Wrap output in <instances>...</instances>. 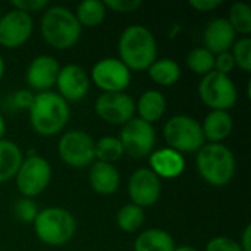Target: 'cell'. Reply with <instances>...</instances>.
I'll return each mask as SVG.
<instances>
[{"instance_id":"cell-1","label":"cell","mask_w":251,"mask_h":251,"mask_svg":"<svg viewBox=\"0 0 251 251\" xmlns=\"http://www.w3.org/2000/svg\"><path fill=\"white\" fill-rule=\"evenodd\" d=\"M28 112L32 129L43 137H51L62 132L71 118L68 101L54 91L34 94Z\"/></svg>"},{"instance_id":"cell-2","label":"cell","mask_w":251,"mask_h":251,"mask_svg":"<svg viewBox=\"0 0 251 251\" xmlns=\"http://www.w3.org/2000/svg\"><path fill=\"white\" fill-rule=\"evenodd\" d=\"M119 60L129 71H146L157 59V41L143 25L125 28L118 41Z\"/></svg>"},{"instance_id":"cell-3","label":"cell","mask_w":251,"mask_h":251,"mask_svg":"<svg viewBox=\"0 0 251 251\" xmlns=\"http://www.w3.org/2000/svg\"><path fill=\"white\" fill-rule=\"evenodd\" d=\"M41 35L49 46L57 50L74 47L81 37V25L75 13L65 6H49L41 18Z\"/></svg>"},{"instance_id":"cell-4","label":"cell","mask_w":251,"mask_h":251,"mask_svg":"<svg viewBox=\"0 0 251 251\" xmlns=\"http://www.w3.org/2000/svg\"><path fill=\"white\" fill-rule=\"evenodd\" d=\"M197 171L203 181L213 187L228 185L235 175V156L222 143H207L197 151Z\"/></svg>"},{"instance_id":"cell-5","label":"cell","mask_w":251,"mask_h":251,"mask_svg":"<svg viewBox=\"0 0 251 251\" xmlns=\"http://www.w3.org/2000/svg\"><path fill=\"white\" fill-rule=\"evenodd\" d=\"M32 225L37 238L50 247H59L69 243L76 232L74 215L57 206L40 210Z\"/></svg>"},{"instance_id":"cell-6","label":"cell","mask_w":251,"mask_h":251,"mask_svg":"<svg viewBox=\"0 0 251 251\" xmlns=\"http://www.w3.org/2000/svg\"><path fill=\"white\" fill-rule=\"evenodd\" d=\"M163 138L169 149L184 154L197 153L206 143L201 124L188 115H175L163 126Z\"/></svg>"},{"instance_id":"cell-7","label":"cell","mask_w":251,"mask_h":251,"mask_svg":"<svg viewBox=\"0 0 251 251\" xmlns=\"http://www.w3.org/2000/svg\"><path fill=\"white\" fill-rule=\"evenodd\" d=\"M199 96L201 101L212 110L228 112L235 106L238 91L229 75L213 71L201 78L199 84Z\"/></svg>"},{"instance_id":"cell-8","label":"cell","mask_w":251,"mask_h":251,"mask_svg":"<svg viewBox=\"0 0 251 251\" xmlns=\"http://www.w3.org/2000/svg\"><path fill=\"white\" fill-rule=\"evenodd\" d=\"M15 179L19 193L26 199H34L49 187L51 181V166L43 156L31 154L22 160Z\"/></svg>"},{"instance_id":"cell-9","label":"cell","mask_w":251,"mask_h":251,"mask_svg":"<svg viewBox=\"0 0 251 251\" xmlns=\"http://www.w3.org/2000/svg\"><path fill=\"white\" fill-rule=\"evenodd\" d=\"M118 138L122 144L124 153L134 159L147 157L154 151L156 131L151 124H147L140 118H132L122 125Z\"/></svg>"},{"instance_id":"cell-10","label":"cell","mask_w":251,"mask_h":251,"mask_svg":"<svg viewBox=\"0 0 251 251\" xmlns=\"http://www.w3.org/2000/svg\"><path fill=\"white\" fill-rule=\"evenodd\" d=\"M94 140L90 134L81 129H72L65 132L57 143L59 157L71 168H85L93 165L94 157Z\"/></svg>"},{"instance_id":"cell-11","label":"cell","mask_w":251,"mask_h":251,"mask_svg":"<svg viewBox=\"0 0 251 251\" xmlns=\"http://www.w3.org/2000/svg\"><path fill=\"white\" fill-rule=\"evenodd\" d=\"M90 81L103 93H124L131 82V71L118 57H104L93 66Z\"/></svg>"},{"instance_id":"cell-12","label":"cell","mask_w":251,"mask_h":251,"mask_svg":"<svg viewBox=\"0 0 251 251\" xmlns=\"http://www.w3.org/2000/svg\"><path fill=\"white\" fill-rule=\"evenodd\" d=\"M97 116L112 125H125L135 115V101L126 93H101L94 103Z\"/></svg>"},{"instance_id":"cell-13","label":"cell","mask_w":251,"mask_h":251,"mask_svg":"<svg viewBox=\"0 0 251 251\" xmlns=\"http://www.w3.org/2000/svg\"><path fill=\"white\" fill-rule=\"evenodd\" d=\"M162 194V181L150 168L137 169L128 179V196L132 204L150 207L156 204Z\"/></svg>"},{"instance_id":"cell-14","label":"cell","mask_w":251,"mask_h":251,"mask_svg":"<svg viewBox=\"0 0 251 251\" xmlns=\"http://www.w3.org/2000/svg\"><path fill=\"white\" fill-rule=\"evenodd\" d=\"M34 31L31 15L12 9L0 18V46L6 49H18L24 46Z\"/></svg>"},{"instance_id":"cell-15","label":"cell","mask_w":251,"mask_h":251,"mask_svg":"<svg viewBox=\"0 0 251 251\" xmlns=\"http://www.w3.org/2000/svg\"><path fill=\"white\" fill-rule=\"evenodd\" d=\"M90 75L82 66L76 63L62 66L56 79L57 94L65 101L82 100L90 91Z\"/></svg>"},{"instance_id":"cell-16","label":"cell","mask_w":251,"mask_h":251,"mask_svg":"<svg viewBox=\"0 0 251 251\" xmlns=\"http://www.w3.org/2000/svg\"><path fill=\"white\" fill-rule=\"evenodd\" d=\"M60 71L59 62L50 54H40L31 60L26 68V82L32 90L38 93L50 91L56 85L57 74Z\"/></svg>"},{"instance_id":"cell-17","label":"cell","mask_w":251,"mask_h":251,"mask_svg":"<svg viewBox=\"0 0 251 251\" xmlns=\"http://www.w3.org/2000/svg\"><path fill=\"white\" fill-rule=\"evenodd\" d=\"M235 31L226 18H215L212 19L203 32L204 47L212 51L215 56L229 51V49L235 43Z\"/></svg>"},{"instance_id":"cell-18","label":"cell","mask_w":251,"mask_h":251,"mask_svg":"<svg viewBox=\"0 0 251 251\" xmlns=\"http://www.w3.org/2000/svg\"><path fill=\"white\" fill-rule=\"evenodd\" d=\"M150 169L162 179H174L181 176V174L185 169V159L184 154L163 147L159 150H154L149 156Z\"/></svg>"},{"instance_id":"cell-19","label":"cell","mask_w":251,"mask_h":251,"mask_svg":"<svg viewBox=\"0 0 251 251\" xmlns=\"http://www.w3.org/2000/svg\"><path fill=\"white\" fill-rule=\"evenodd\" d=\"M88 181L93 191L101 196H110L118 191L121 185V175L115 165L96 162L91 165Z\"/></svg>"},{"instance_id":"cell-20","label":"cell","mask_w":251,"mask_h":251,"mask_svg":"<svg viewBox=\"0 0 251 251\" xmlns=\"http://www.w3.org/2000/svg\"><path fill=\"white\" fill-rule=\"evenodd\" d=\"M201 129L204 140L209 143H222L231 135L234 129L232 116L225 110H212L206 115L201 124Z\"/></svg>"},{"instance_id":"cell-21","label":"cell","mask_w":251,"mask_h":251,"mask_svg":"<svg viewBox=\"0 0 251 251\" xmlns=\"http://www.w3.org/2000/svg\"><path fill=\"white\" fill-rule=\"evenodd\" d=\"M135 112H138L140 119L153 125V122H157L165 115L166 99L157 90H147L135 103Z\"/></svg>"},{"instance_id":"cell-22","label":"cell","mask_w":251,"mask_h":251,"mask_svg":"<svg viewBox=\"0 0 251 251\" xmlns=\"http://www.w3.org/2000/svg\"><path fill=\"white\" fill-rule=\"evenodd\" d=\"M175 247L172 235L160 228L146 229L134 241V251H174Z\"/></svg>"},{"instance_id":"cell-23","label":"cell","mask_w":251,"mask_h":251,"mask_svg":"<svg viewBox=\"0 0 251 251\" xmlns=\"http://www.w3.org/2000/svg\"><path fill=\"white\" fill-rule=\"evenodd\" d=\"M22 150L10 140H0V184L13 179L21 168Z\"/></svg>"},{"instance_id":"cell-24","label":"cell","mask_w":251,"mask_h":251,"mask_svg":"<svg viewBox=\"0 0 251 251\" xmlns=\"http://www.w3.org/2000/svg\"><path fill=\"white\" fill-rule=\"evenodd\" d=\"M147 71H149V76L157 85L162 87H171L176 84L181 78V66L178 65V62L169 57L156 59Z\"/></svg>"},{"instance_id":"cell-25","label":"cell","mask_w":251,"mask_h":251,"mask_svg":"<svg viewBox=\"0 0 251 251\" xmlns=\"http://www.w3.org/2000/svg\"><path fill=\"white\" fill-rule=\"evenodd\" d=\"M106 6L103 1L99 0H84L76 6L75 18L79 22L81 28L87 26V28H96L99 26L104 18H106Z\"/></svg>"},{"instance_id":"cell-26","label":"cell","mask_w":251,"mask_h":251,"mask_svg":"<svg viewBox=\"0 0 251 251\" xmlns=\"http://www.w3.org/2000/svg\"><path fill=\"white\" fill-rule=\"evenodd\" d=\"M144 219H146L144 209L137 204H132V203L122 206L116 213V224H118L119 229H122L124 232H128V234L137 232L143 226Z\"/></svg>"},{"instance_id":"cell-27","label":"cell","mask_w":251,"mask_h":251,"mask_svg":"<svg viewBox=\"0 0 251 251\" xmlns=\"http://www.w3.org/2000/svg\"><path fill=\"white\" fill-rule=\"evenodd\" d=\"M124 149L118 137L104 135L94 143V157L97 162L113 165L124 156Z\"/></svg>"},{"instance_id":"cell-28","label":"cell","mask_w":251,"mask_h":251,"mask_svg":"<svg viewBox=\"0 0 251 251\" xmlns=\"http://www.w3.org/2000/svg\"><path fill=\"white\" fill-rule=\"evenodd\" d=\"M187 66L197 75H207L215 71V54L206 47H196L187 54Z\"/></svg>"},{"instance_id":"cell-29","label":"cell","mask_w":251,"mask_h":251,"mask_svg":"<svg viewBox=\"0 0 251 251\" xmlns=\"http://www.w3.org/2000/svg\"><path fill=\"white\" fill-rule=\"evenodd\" d=\"M232 29L243 35L251 32V7L244 1H237L229 9V18H226Z\"/></svg>"},{"instance_id":"cell-30","label":"cell","mask_w":251,"mask_h":251,"mask_svg":"<svg viewBox=\"0 0 251 251\" xmlns=\"http://www.w3.org/2000/svg\"><path fill=\"white\" fill-rule=\"evenodd\" d=\"M232 57L235 66H238L244 72H251V40L249 37H243L232 46Z\"/></svg>"},{"instance_id":"cell-31","label":"cell","mask_w":251,"mask_h":251,"mask_svg":"<svg viewBox=\"0 0 251 251\" xmlns=\"http://www.w3.org/2000/svg\"><path fill=\"white\" fill-rule=\"evenodd\" d=\"M38 212V206L32 199L22 197L13 204V215L22 224H34Z\"/></svg>"},{"instance_id":"cell-32","label":"cell","mask_w":251,"mask_h":251,"mask_svg":"<svg viewBox=\"0 0 251 251\" xmlns=\"http://www.w3.org/2000/svg\"><path fill=\"white\" fill-rule=\"evenodd\" d=\"M106 9H110L116 13H132L137 12L141 6V0H104Z\"/></svg>"},{"instance_id":"cell-33","label":"cell","mask_w":251,"mask_h":251,"mask_svg":"<svg viewBox=\"0 0 251 251\" xmlns=\"http://www.w3.org/2000/svg\"><path fill=\"white\" fill-rule=\"evenodd\" d=\"M10 4L13 9L21 10L28 15L46 10L50 6V3L47 0H10Z\"/></svg>"},{"instance_id":"cell-34","label":"cell","mask_w":251,"mask_h":251,"mask_svg":"<svg viewBox=\"0 0 251 251\" xmlns=\"http://www.w3.org/2000/svg\"><path fill=\"white\" fill-rule=\"evenodd\" d=\"M206 251H243L240 244L228 237H215L212 238L207 246Z\"/></svg>"},{"instance_id":"cell-35","label":"cell","mask_w":251,"mask_h":251,"mask_svg":"<svg viewBox=\"0 0 251 251\" xmlns=\"http://www.w3.org/2000/svg\"><path fill=\"white\" fill-rule=\"evenodd\" d=\"M235 69V62L231 51H225L215 56V71L224 75H229Z\"/></svg>"},{"instance_id":"cell-36","label":"cell","mask_w":251,"mask_h":251,"mask_svg":"<svg viewBox=\"0 0 251 251\" xmlns=\"http://www.w3.org/2000/svg\"><path fill=\"white\" fill-rule=\"evenodd\" d=\"M188 4L197 12H210L218 9L222 4V0H190Z\"/></svg>"},{"instance_id":"cell-37","label":"cell","mask_w":251,"mask_h":251,"mask_svg":"<svg viewBox=\"0 0 251 251\" xmlns=\"http://www.w3.org/2000/svg\"><path fill=\"white\" fill-rule=\"evenodd\" d=\"M32 100H34V94L29 90H19L13 96V101L19 109H29Z\"/></svg>"},{"instance_id":"cell-38","label":"cell","mask_w":251,"mask_h":251,"mask_svg":"<svg viewBox=\"0 0 251 251\" xmlns=\"http://www.w3.org/2000/svg\"><path fill=\"white\" fill-rule=\"evenodd\" d=\"M240 247L243 251H251V225H247L241 234V240H240Z\"/></svg>"},{"instance_id":"cell-39","label":"cell","mask_w":251,"mask_h":251,"mask_svg":"<svg viewBox=\"0 0 251 251\" xmlns=\"http://www.w3.org/2000/svg\"><path fill=\"white\" fill-rule=\"evenodd\" d=\"M4 132H6V121H4L3 115L0 113V140H3Z\"/></svg>"},{"instance_id":"cell-40","label":"cell","mask_w":251,"mask_h":251,"mask_svg":"<svg viewBox=\"0 0 251 251\" xmlns=\"http://www.w3.org/2000/svg\"><path fill=\"white\" fill-rule=\"evenodd\" d=\"M4 71H6L4 59H3V57H1V54H0V81H1V78L4 76Z\"/></svg>"},{"instance_id":"cell-41","label":"cell","mask_w":251,"mask_h":251,"mask_svg":"<svg viewBox=\"0 0 251 251\" xmlns=\"http://www.w3.org/2000/svg\"><path fill=\"white\" fill-rule=\"evenodd\" d=\"M174 251H199L197 249L191 247V246H179V247H175Z\"/></svg>"},{"instance_id":"cell-42","label":"cell","mask_w":251,"mask_h":251,"mask_svg":"<svg viewBox=\"0 0 251 251\" xmlns=\"http://www.w3.org/2000/svg\"><path fill=\"white\" fill-rule=\"evenodd\" d=\"M1 15H3V13H1V7H0V18H1Z\"/></svg>"}]
</instances>
